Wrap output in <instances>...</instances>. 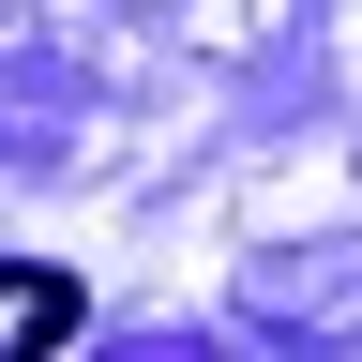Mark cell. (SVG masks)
I'll return each mask as SVG.
<instances>
[{"instance_id":"obj_1","label":"cell","mask_w":362,"mask_h":362,"mask_svg":"<svg viewBox=\"0 0 362 362\" xmlns=\"http://www.w3.org/2000/svg\"><path fill=\"white\" fill-rule=\"evenodd\" d=\"M61 332H76V287H61V272H0V362H45Z\"/></svg>"}]
</instances>
